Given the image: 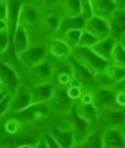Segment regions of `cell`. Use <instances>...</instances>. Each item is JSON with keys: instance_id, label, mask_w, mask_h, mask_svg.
Returning a JSON list of instances; mask_svg holds the SVG:
<instances>
[{"instance_id": "cell-1", "label": "cell", "mask_w": 125, "mask_h": 148, "mask_svg": "<svg viewBox=\"0 0 125 148\" xmlns=\"http://www.w3.org/2000/svg\"><path fill=\"white\" fill-rule=\"evenodd\" d=\"M71 58H74L75 61H78L80 64H82L84 67H87L94 74H99L100 71H103V68L109 64L107 61H105L103 58H100L93 51V47H82V46L74 47Z\"/></svg>"}, {"instance_id": "cell-2", "label": "cell", "mask_w": 125, "mask_h": 148, "mask_svg": "<svg viewBox=\"0 0 125 148\" xmlns=\"http://www.w3.org/2000/svg\"><path fill=\"white\" fill-rule=\"evenodd\" d=\"M50 114H52L50 102H41V104H31L28 108H25L15 114H9V116L16 117L24 126H32L34 123L46 120Z\"/></svg>"}, {"instance_id": "cell-3", "label": "cell", "mask_w": 125, "mask_h": 148, "mask_svg": "<svg viewBox=\"0 0 125 148\" xmlns=\"http://www.w3.org/2000/svg\"><path fill=\"white\" fill-rule=\"evenodd\" d=\"M68 120H69V127L75 138V144H81L82 141H85L87 136L96 129L93 123L80 116L75 108H72L71 113L68 114Z\"/></svg>"}, {"instance_id": "cell-4", "label": "cell", "mask_w": 125, "mask_h": 148, "mask_svg": "<svg viewBox=\"0 0 125 148\" xmlns=\"http://www.w3.org/2000/svg\"><path fill=\"white\" fill-rule=\"evenodd\" d=\"M0 80L5 86V92L10 95H14L16 89L22 84L19 71L15 67H12L9 62H6L3 58H0Z\"/></svg>"}, {"instance_id": "cell-5", "label": "cell", "mask_w": 125, "mask_h": 148, "mask_svg": "<svg viewBox=\"0 0 125 148\" xmlns=\"http://www.w3.org/2000/svg\"><path fill=\"white\" fill-rule=\"evenodd\" d=\"M47 55H49L47 43H34L25 52L18 55V61L28 70L37 64H40L41 61H44L47 58Z\"/></svg>"}, {"instance_id": "cell-6", "label": "cell", "mask_w": 125, "mask_h": 148, "mask_svg": "<svg viewBox=\"0 0 125 148\" xmlns=\"http://www.w3.org/2000/svg\"><path fill=\"white\" fill-rule=\"evenodd\" d=\"M28 76H30L32 84L53 82V76H55L53 61L46 58L44 61H41L40 64H37V65L28 68Z\"/></svg>"}, {"instance_id": "cell-7", "label": "cell", "mask_w": 125, "mask_h": 148, "mask_svg": "<svg viewBox=\"0 0 125 148\" xmlns=\"http://www.w3.org/2000/svg\"><path fill=\"white\" fill-rule=\"evenodd\" d=\"M97 123L105 125L103 130L107 129V127H119V129H122L124 125H125V108L114 107V108L100 110Z\"/></svg>"}, {"instance_id": "cell-8", "label": "cell", "mask_w": 125, "mask_h": 148, "mask_svg": "<svg viewBox=\"0 0 125 148\" xmlns=\"http://www.w3.org/2000/svg\"><path fill=\"white\" fill-rule=\"evenodd\" d=\"M32 104V95H31V89L28 86L21 84L16 89V92L12 95L10 98V104H9V113L7 114H15L19 111L28 108Z\"/></svg>"}, {"instance_id": "cell-9", "label": "cell", "mask_w": 125, "mask_h": 148, "mask_svg": "<svg viewBox=\"0 0 125 148\" xmlns=\"http://www.w3.org/2000/svg\"><path fill=\"white\" fill-rule=\"evenodd\" d=\"M69 62H71V67H72V71H74V80H77L82 84V88L89 86L87 90H93V88H99L97 84V80H96V74L91 73L87 67H84L82 64H80L78 61H75L74 58H69Z\"/></svg>"}, {"instance_id": "cell-10", "label": "cell", "mask_w": 125, "mask_h": 148, "mask_svg": "<svg viewBox=\"0 0 125 148\" xmlns=\"http://www.w3.org/2000/svg\"><path fill=\"white\" fill-rule=\"evenodd\" d=\"M84 30L91 33L93 36H96L99 40H103V39H106V37L110 36L109 21L103 16H99V15H93L89 21H85Z\"/></svg>"}, {"instance_id": "cell-11", "label": "cell", "mask_w": 125, "mask_h": 148, "mask_svg": "<svg viewBox=\"0 0 125 148\" xmlns=\"http://www.w3.org/2000/svg\"><path fill=\"white\" fill-rule=\"evenodd\" d=\"M60 24H62V15L56 10H50L47 12L46 15H41V19L39 22V27L46 36L49 37H55L60 28Z\"/></svg>"}, {"instance_id": "cell-12", "label": "cell", "mask_w": 125, "mask_h": 148, "mask_svg": "<svg viewBox=\"0 0 125 148\" xmlns=\"http://www.w3.org/2000/svg\"><path fill=\"white\" fill-rule=\"evenodd\" d=\"M12 46L16 55H21L31 46V36H30V28H27L22 22H18V25L12 36Z\"/></svg>"}, {"instance_id": "cell-13", "label": "cell", "mask_w": 125, "mask_h": 148, "mask_svg": "<svg viewBox=\"0 0 125 148\" xmlns=\"http://www.w3.org/2000/svg\"><path fill=\"white\" fill-rule=\"evenodd\" d=\"M74 101L68 96V90L66 88H62V86H56L55 89V95L52 98V101H50V107L52 110H57L60 111L62 114H68L71 113V110L74 108Z\"/></svg>"}, {"instance_id": "cell-14", "label": "cell", "mask_w": 125, "mask_h": 148, "mask_svg": "<svg viewBox=\"0 0 125 148\" xmlns=\"http://www.w3.org/2000/svg\"><path fill=\"white\" fill-rule=\"evenodd\" d=\"M49 133L55 138V141L60 145V148H74L75 138L69 126H62V125H52L49 129Z\"/></svg>"}, {"instance_id": "cell-15", "label": "cell", "mask_w": 125, "mask_h": 148, "mask_svg": "<svg viewBox=\"0 0 125 148\" xmlns=\"http://www.w3.org/2000/svg\"><path fill=\"white\" fill-rule=\"evenodd\" d=\"M103 148H125V133L119 127H107L102 132Z\"/></svg>"}, {"instance_id": "cell-16", "label": "cell", "mask_w": 125, "mask_h": 148, "mask_svg": "<svg viewBox=\"0 0 125 148\" xmlns=\"http://www.w3.org/2000/svg\"><path fill=\"white\" fill-rule=\"evenodd\" d=\"M31 95H32V104H41V102H50L55 95L56 84L53 82L47 83H39L31 86Z\"/></svg>"}, {"instance_id": "cell-17", "label": "cell", "mask_w": 125, "mask_h": 148, "mask_svg": "<svg viewBox=\"0 0 125 148\" xmlns=\"http://www.w3.org/2000/svg\"><path fill=\"white\" fill-rule=\"evenodd\" d=\"M116 90L114 88H97L94 90V104L99 110L118 107L115 102Z\"/></svg>"}, {"instance_id": "cell-18", "label": "cell", "mask_w": 125, "mask_h": 148, "mask_svg": "<svg viewBox=\"0 0 125 148\" xmlns=\"http://www.w3.org/2000/svg\"><path fill=\"white\" fill-rule=\"evenodd\" d=\"M41 19V10L32 3H24L19 14V22H22L27 28L37 27Z\"/></svg>"}, {"instance_id": "cell-19", "label": "cell", "mask_w": 125, "mask_h": 148, "mask_svg": "<svg viewBox=\"0 0 125 148\" xmlns=\"http://www.w3.org/2000/svg\"><path fill=\"white\" fill-rule=\"evenodd\" d=\"M47 51L56 59H68L72 55V47L59 37H52L47 42Z\"/></svg>"}, {"instance_id": "cell-20", "label": "cell", "mask_w": 125, "mask_h": 148, "mask_svg": "<svg viewBox=\"0 0 125 148\" xmlns=\"http://www.w3.org/2000/svg\"><path fill=\"white\" fill-rule=\"evenodd\" d=\"M107 21L110 27V36L119 40L125 34V9H115Z\"/></svg>"}, {"instance_id": "cell-21", "label": "cell", "mask_w": 125, "mask_h": 148, "mask_svg": "<svg viewBox=\"0 0 125 148\" xmlns=\"http://www.w3.org/2000/svg\"><path fill=\"white\" fill-rule=\"evenodd\" d=\"M57 12L62 18H74L81 15V0H59Z\"/></svg>"}, {"instance_id": "cell-22", "label": "cell", "mask_w": 125, "mask_h": 148, "mask_svg": "<svg viewBox=\"0 0 125 148\" xmlns=\"http://www.w3.org/2000/svg\"><path fill=\"white\" fill-rule=\"evenodd\" d=\"M24 5V0H7V8H9V16H7V25H9V34L10 37L14 36V31L19 22V14L21 8Z\"/></svg>"}, {"instance_id": "cell-23", "label": "cell", "mask_w": 125, "mask_h": 148, "mask_svg": "<svg viewBox=\"0 0 125 148\" xmlns=\"http://www.w3.org/2000/svg\"><path fill=\"white\" fill-rule=\"evenodd\" d=\"M116 43H118V40L114 39L112 36H109V37H106V39H103V40H99L96 43V46L93 47V51L100 58H103L105 61H107V62H109L110 56H112V52H114V47H115Z\"/></svg>"}, {"instance_id": "cell-24", "label": "cell", "mask_w": 125, "mask_h": 148, "mask_svg": "<svg viewBox=\"0 0 125 148\" xmlns=\"http://www.w3.org/2000/svg\"><path fill=\"white\" fill-rule=\"evenodd\" d=\"M90 3L93 6L94 15L103 16L106 19L112 15V12H114L115 9H118L115 0H90Z\"/></svg>"}, {"instance_id": "cell-25", "label": "cell", "mask_w": 125, "mask_h": 148, "mask_svg": "<svg viewBox=\"0 0 125 148\" xmlns=\"http://www.w3.org/2000/svg\"><path fill=\"white\" fill-rule=\"evenodd\" d=\"M74 108L77 110V113L80 116H82L84 119H87L89 121H91L94 127L97 126V120H99V113L100 110L96 107V104H90V105H85V104H81V102H75L74 104Z\"/></svg>"}, {"instance_id": "cell-26", "label": "cell", "mask_w": 125, "mask_h": 148, "mask_svg": "<svg viewBox=\"0 0 125 148\" xmlns=\"http://www.w3.org/2000/svg\"><path fill=\"white\" fill-rule=\"evenodd\" d=\"M84 27H85V19H84L81 15H80V16H74V18H62L60 28H59V31H57V34H56L55 37L64 34V33L68 31V30H75V28L84 30Z\"/></svg>"}, {"instance_id": "cell-27", "label": "cell", "mask_w": 125, "mask_h": 148, "mask_svg": "<svg viewBox=\"0 0 125 148\" xmlns=\"http://www.w3.org/2000/svg\"><path fill=\"white\" fill-rule=\"evenodd\" d=\"M74 148H103L102 147V133H99L97 129H94L85 141L81 144H75Z\"/></svg>"}, {"instance_id": "cell-28", "label": "cell", "mask_w": 125, "mask_h": 148, "mask_svg": "<svg viewBox=\"0 0 125 148\" xmlns=\"http://www.w3.org/2000/svg\"><path fill=\"white\" fill-rule=\"evenodd\" d=\"M6 116H9V114H6ZM25 126L22 125V123L16 117H14V116H10L7 120L3 121V133H6V135H16Z\"/></svg>"}, {"instance_id": "cell-29", "label": "cell", "mask_w": 125, "mask_h": 148, "mask_svg": "<svg viewBox=\"0 0 125 148\" xmlns=\"http://www.w3.org/2000/svg\"><path fill=\"white\" fill-rule=\"evenodd\" d=\"M81 34H82V30L81 28H75V30H68V31H65L64 34H60L57 37H59V39H62V40H65L74 49V47H77L80 45Z\"/></svg>"}, {"instance_id": "cell-30", "label": "cell", "mask_w": 125, "mask_h": 148, "mask_svg": "<svg viewBox=\"0 0 125 148\" xmlns=\"http://www.w3.org/2000/svg\"><path fill=\"white\" fill-rule=\"evenodd\" d=\"M109 62L114 64V65H118V67H124L125 68V49L122 47V45L119 42L115 45Z\"/></svg>"}, {"instance_id": "cell-31", "label": "cell", "mask_w": 125, "mask_h": 148, "mask_svg": "<svg viewBox=\"0 0 125 148\" xmlns=\"http://www.w3.org/2000/svg\"><path fill=\"white\" fill-rule=\"evenodd\" d=\"M66 90H68V96L71 98V99H72L74 102H77V101L80 99V98H81L82 92H84V88H82V84H81L80 82L72 80V83L66 88Z\"/></svg>"}, {"instance_id": "cell-32", "label": "cell", "mask_w": 125, "mask_h": 148, "mask_svg": "<svg viewBox=\"0 0 125 148\" xmlns=\"http://www.w3.org/2000/svg\"><path fill=\"white\" fill-rule=\"evenodd\" d=\"M97 42H99V39H97L96 36H93L91 33L82 30V34H81V39H80V45L78 46H82V47H94Z\"/></svg>"}, {"instance_id": "cell-33", "label": "cell", "mask_w": 125, "mask_h": 148, "mask_svg": "<svg viewBox=\"0 0 125 148\" xmlns=\"http://www.w3.org/2000/svg\"><path fill=\"white\" fill-rule=\"evenodd\" d=\"M12 45V37L9 34V30L0 31V55H3L9 51V47Z\"/></svg>"}, {"instance_id": "cell-34", "label": "cell", "mask_w": 125, "mask_h": 148, "mask_svg": "<svg viewBox=\"0 0 125 148\" xmlns=\"http://www.w3.org/2000/svg\"><path fill=\"white\" fill-rule=\"evenodd\" d=\"M93 15H94V10H93L90 0H81V16L85 21H89Z\"/></svg>"}, {"instance_id": "cell-35", "label": "cell", "mask_w": 125, "mask_h": 148, "mask_svg": "<svg viewBox=\"0 0 125 148\" xmlns=\"http://www.w3.org/2000/svg\"><path fill=\"white\" fill-rule=\"evenodd\" d=\"M57 2L59 0H34V3L39 9H46V10H52V9H57Z\"/></svg>"}, {"instance_id": "cell-36", "label": "cell", "mask_w": 125, "mask_h": 148, "mask_svg": "<svg viewBox=\"0 0 125 148\" xmlns=\"http://www.w3.org/2000/svg\"><path fill=\"white\" fill-rule=\"evenodd\" d=\"M10 98L12 95L10 93H6L2 99H0V120L5 119L6 114L9 113V104H10Z\"/></svg>"}, {"instance_id": "cell-37", "label": "cell", "mask_w": 125, "mask_h": 148, "mask_svg": "<svg viewBox=\"0 0 125 148\" xmlns=\"http://www.w3.org/2000/svg\"><path fill=\"white\" fill-rule=\"evenodd\" d=\"M78 102L81 104H85V105H90V104H94V92L93 90H84L81 98L78 99Z\"/></svg>"}, {"instance_id": "cell-38", "label": "cell", "mask_w": 125, "mask_h": 148, "mask_svg": "<svg viewBox=\"0 0 125 148\" xmlns=\"http://www.w3.org/2000/svg\"><path fill=\"white\" fill-rule=\"evenodd\" d=\"M7 16H9V8H7V0L6 2H0V19L7 22Z\"/></svg>"}, {"instance_id": "cell-39", "label": "cell", "mask_w": 125, "mask_h": 148, "mask_svg": "<svg viewBox=\"0 0 125 148\" xmlns=\"http://www.w3.org/2000/svg\"><path fill=\"white\" fill-rule=\"evenodd\" d=\"M43 136H44V139H46V142H47V148H60V145L55 141V138H53L49 132L43 133Z\"/></svg>"}, {"instance_id": "cell-40", "label": "cell", "mask_w": 125, "mask_h": 148, "mask_svg": "<svg viewBox=\"0 0 125 148\" xmlns=\"http://www.w3.org/2000/svg\"><path fill=\"white\" fill-rule=\"evenodd\" d=\"M115 102H116V105L119 108H125V92L124 90H116Z\"/></svg>"}, {"instance_id": "cell-41", "label": "cell", "mask_w": 125, "mask_h": 148, "mask_svg": "<svg viewBox=\"0 0 125 148\" xmlns=\"http://www.w3.org/2000/svg\"><path fill=\"white\" fill-rule=\"evenodd\" d=\"M34 148H47V142H46V139H44L43 135H41V138L34 144Z\"/></svg>"}, {"instance_id": "cell-42", "label": "cell", "mask_w": 125, "mask_h": 148, "mask_svg": "<svg viewBox=\"0 0 125 148\" xmlns=\"http://www.w3.org/2000/svg\"><path fill=\"white\" fill-rule=\"evenodd\" d=\"M114 89H115V90H124V92H125V79H124L122 82H119L116 86H114Z\"/></svg>"}, {"instance_id": "cell-43", "label": "cell", "mask_w": 125, "mask_h": 148, "mask_svg": "<svg viewBox=\"0 0 125 148\" xmlns=\"http://www.w3.org/2000/svg\"><path fill=\"white\" fill-rule=\"evenodd\" d=\"M5 30H9V25L6 21H2L0 19V31H5Z\"/></svg>"}, {"instance_id": "cell-44", "label": "cell", "mask_w": 125, "mask_h": 148, "mask_svg": "<svg viewBox=\"0 0 125 148\" xmlns=\"http://www.w3.org/2000/svg\"><path fill=\"white\" fill-rule=\"evenodd\" d=\"M118 9H125V0H115Z\"/></svg>"}, {"instance_id": "cell-45", "label": "cell", "mask_w": 125, "mask_h": 148, "mask_svg": "<svg viewBox=\"0 0 125 148\" xmlns=\"http://www.w3.org/2000/svg\"><path fill=\"white\" fill-rule=\"evenodd\" d=\"M118 42H119V43H121V45H122V47H124V49H125V34H124V36H122V37H121V39H119V40H118Z\"/></svg>"}, {"instance_id": "cell-46", "label": "cell", "mask_w": 125, "mask_h": 148, "mask_svg": "<svg viewBox=\"0 0 125 148\" xmlns=\"http://www.w3.org/2000/svg\"><path fill=\"white\" fill-rule=\"evenodd\" d=\"M18 148H34V145H30V144H27V145H21V147H18Z\"/></svg>"}, {"instance_id": "cell-47", "label": "cell", "mask_w": 125, "mask_h": 148, "mask_svg": "<svg viewBox=\"0 0 125 148\" xmlns=\"http://www.w3.org/2000/svg\"><path fill=\"white\" fill-rule=\"evenodd\" d=\"M0 92H5V86H3L2 80H0Z\"/></svg>"}, {"instance_id": "cell-48", "label": "cell", "mask_w": 125, "mask_h": 148, "mask_svg": "<svg viewBox=\"0 0 125 148\" xmlns=\"http://www.w3.org/2000/svg\"><path fill=\"white\" fill-rule=\"evenodd\" d=\"M122 130H124V133H125V125H124V127H122Z\"/></svg>"}, {"instance_id": "cell-49", "label": "cell", "mask_w": 125, "mask_h": 148, "mask_svg": "<svg viewBox=\"0 0 125 148\" xmlns=\"http://www.w3.org/2000/svg\"><path fill=\"white\" fill-rule=\"evenodd\" d=\"M0 2H6V0H0Z\"/></svg>"}]
</instances>
